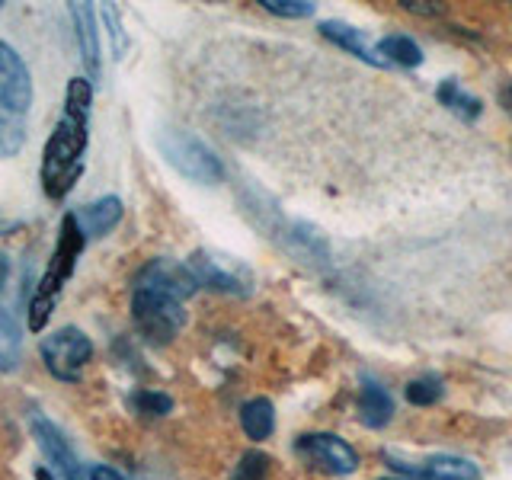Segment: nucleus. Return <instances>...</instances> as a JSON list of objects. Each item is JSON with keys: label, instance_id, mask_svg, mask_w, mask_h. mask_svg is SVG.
<instances>
[{"label": "nucleus", "instance_id": "obj_22", "mask_svg": "<svg viewBox=\"0 0 512 480\" xmlns=\"http://www.w3.org/2000/svg\"><path fill=\"white\" fill-rule=\"evenodd\" d=\"M96 13H100V20H103V26H106V32H109V39H112V58L122 61L125 52H128V36H125V29H122L119 10L112 7V4H103Z\"/></svg>", "mask_w": 512, "mask_h": 480}, {"label": "nucleus", "instance_id": "obj_9", "mask_svg": "<svg viewBox=\"0 0 512 480\" xmlns=\"http://www.w3.org/2000/svg\"><path fill=\"white\" fill-rule=\"evenodd\" d=\"M0 103L20 112H29L32 103V77L26 61L16 55V48L0 39Z\"/></svg>", "mask_w": 512, "mask_h": 480}, {"label": "nucleus", "instance_id": "obj_16", "mask_svg": "<svg viewBox=\"0 0 512 480\" xmlns=\"http://www.w3.org/2000/svg\"><path fill=\"white\" fill-rule=\"evenodd\" d=\"M423 474L429 480H480L477 464L458 455H432L423 461Z\"/></svg>", "mask_w": 512, "mask_h": 480}, {"label": "nucleus", "instance_id": "obj_2", "mask_svg": "<svg viewBox=\"0 0 512 480\" xmlns=\"http://www.w3.org/2000/svg\"><path fill=\"white\" fill-rule=\"evenodd\" d=\"M87 247V234L80 228V221L74 212H68L61 218V228H58V244H55V253L52 260H48L42 279L36 285V292L29 298V308H26V317H29V330L32 333H42L48 317H52L55 304L64 292V285L71 282L74 269H77V260L80 253Z\"/></svg>", "mask_w": 512, "mask_h": 480}, {"label": "nucleus", "instance_id": "obj_7", "mask_svg": "<svg viewBox=\"0 0 512 480\" xmlns=\"http://www.w3.org/2000/svg\"><path fill=\"white\" fill-rule=\"evenodd\" d=\"M135 288H144V292H157V295L183 301V298L199 292V282H196V276H192V269L186 263H176V260H167V256H157V260L144 263L138 269Z\"/></svg>", "mask_w": 512, "mask_h": 480}, {"label": "nucleus", "instance_id": "obj_24", "mask_svg": "<svg viewBox=\"0 0 512 480\" xmlns=\"http://www.w3.org/2000/svg\"><path fill=\"white\" fill-rule=\"evenodd\" d=\"M263 7L272 16H282V20H304V16H314L311 0H263Z\"/></svg>", "mask_w": 512, "mask_h": 480}, {"label": "nucleus", "instance_id": "obj_11", "mask_svg": "<svg viewBox=\"0 0 512 480\" xmlns=\"http://www.w3.org/2000/svg\"><path fill=\"white\" fill-rule=\"evenodd\" d=\"M320 36H324L327 42H333V45H340L343 52L356 55L365 64H375V68H388V61L381 58L378 45L365 36V29H356V26H349V23L327 20V23H320Z\"/></svg>", "mask_w": 512, "mask_h": 480}, {"label": "nucleus", "instance_id": "obj_6", "mask_svg": "<svg viewBox=\"0 0 512 480\" xmlns=\"http://www.w3.org/2000/svg\"><path fill=\"white\" fill-rule=\"evenodd\" d=\"M42 362L58 381H77L84 365L93 356V343L84 330L77 327H61L55 333H48L45 340L39 343Z\"/></svg>", "mask_w": 512, "mask_h": 480}, {"label": "nucleus", "instance_id": "obj_8", "mask_svg": "<svg viewBox=\"0 0 512 480\" xmlns=\"http://www.w3.org/2000/svg\"><path fill=\"white\" fill-rule=\"evenodd\" d=\"M298 452L304 458H311L314 464H320L324 471L330 474H356L359 468V455L356 448L349 442H343L340 436L333 432H311V436H301L298 439Z\"/></svg>", "mask_w": 512, "mask_h": 480}, {"label": "nucleus", "instance_id": "obj_1", "mask_svg": "<svg viewBox=\"0 0 512 480\" xmlns=\"http://www.w3.org/2000/svg\"><path fill=\"white\" fill-rule=\"evenodd\" d=\"M90 103L93 84L87 77H71L68 90H64L61 119L42 151V189L48 199H64L84 173L90 144Z\"/></svg>", "mask_w": 512, "mask_h": 480}, {"label": "nucleus", "instance_id": "obj_12", "mask_svg": "<svg viewBox=\"0 0 512 480\" xmlns=\"http://www.w3.org/2000/svg\"><path fill=\"white\" fill-rule=\"evenodd\" d=\"M71 20H74V36L80 45V58H84L87 71L96 77L100 74V29H96V7L93 4H71Z\"/></svg>", "mask_w": 512, "mask_h": 480}, {"label": "nucleus", "instance_id": "obj_19", "mask_svg": "<svg viewBox=\"0 0 512 480\" xmlns=\"http://www.w3.org/2000/svg\"><path fill=\"white\" fill-rule=\"evenodd\" d=\"M436 96H439V103H442V106H448V109H452L455 116H461V119L474 122V119L480 116V100H477V96H471V93H464V90L458 87V80H442L439 90H436Z\"/></svg>", "mask_w": 512, "mask_h": 480}, {"label": "nucleus", "instance_id": "obj_26", "mask_svg": "<svg viewBox=\"0 0 512 480\" xmlns=\"http://www.w3.org/2000/svg\"><path fill=\"white\" fill-rule=\"evenodd\" d=\"M87 477H90V480H125L119 471L106 468V464H96V468H90V471H87Z\"/></svg>", "mask_w": 512, "mask_h": 480}, {"label": "nucleus", "instance_id": "obj_14", "mask_svg": "<svg viewBox=\"0 0 512 480\" xmlns=\"http://www.w3.org/2000/svg\"><path fill=\"white\" fill-rule=\"evenodd\" d=\"M359 416H362V423H365L368 429L388 426V423H391V416H394V400H391V394L384 391L378 381H372V378H365V381H362Z\"/></svg>", "mask_w": 512, "mask_h": 480}, {"label": "nucleus", "instance_id": "obj_21", "mask_svg": "<svg viewBox=\"0 0 512 480\" xmlns=\"http://www.w3.org/2000/svg\"><path fill=\"white\" fill-rule=\"evenodd\" d=\"M132 407H135V413L154 420V416H167L173 410V397L164 394V391H135L132 394Z\"/></svg>", "mask_w": 512, "mask_h": 480}, {"label": "nucleus", "instance_id": "obj_17", "mask_svg": "<svg viewBox=\"0 0 512 480\" xmlns=\"http://www.w3.org/2000/svg\"><path fill=\"white\" fill-rule=\"evenodd\" d=\"M23 359V333L10 311L0 308V372H16Z\"/></svg>", "mask_w": 512, "mask_h": 480}, {"label": "nucleus", "instance_id": "obj_31", "mask_svg": "<svg viewBox=\"0 0 512 480\" xmlns=\"http://www.w3.org/2000/svg\"><path fill=\"white\" fill-rule=\"evenodd\" d=\"M0 7H4V4H0Z\"/></svg>", "mask_w": 512, "mask_h": 480}, {"label": "nucleus", "instance_id": "obj_20", "mask_svg": "<svg viewBox=\"0 0 512 480\" xmlns=\"http://www.w3.org/2000/svg\"><path fill=\"white\" fill-rule=\"evenodd\" d=\"M378 52L388 64H400V68H416L423 64V52L410 36H388L378 42Z\"/></svg>", "mask_w": 512, "mask_h": 480}, {"label": "nucleus", "instance_id": "obj_30", "mask_svg": "<svg viewBox=\"0 0 512 480\" xmlns=\"http://www.w3.org/2000/svg\"><path fill=\"white\" fill-rule=\"evenodd\" d=\"M509 96H512V87H509Z\"/></svg>", "mask_w": 512, "mask_h": 480}, {"label": "nucleus", "instance_id": "obj_10", "mask_svg": "<svg viewBox=\"0 0 512 480\" xmlns=\"http://www.w3.org/2000/svg\"><path fill=\"white\" fill-rule=\"evenodd\" d=\"M32 436H36L45 458L55 464L64 480H90L87 471L80 468L74 448L68 445V439L61 436V429L55 423H48L45 416H32Z\"/></svg>", "mask_w": 512, "mask_h": 480}, {"label": "nucleus", "instance_id": "obj_5", "mask_svg": "<svg viewBox=\"0 0 512 480\" xmlns=\"http://www.w3.org/2000/svg\"><path fill=\"white\" fill-rule=\"evenodd\" d=\"M192 276H196L199 285L205 288H215V292H224V295H250L253 292V272L234 260L228 253H218V250H196L189 256Z\"/></svg>", "mask_w": 512, "mask_h": 480}, {"label": "nucleus", "instance_id": "obj_4", "mask_svg": "<svg viewBox=\"0 0 512 480\" xmlns=\"http://www.w3.org/2000/svg\"><path fill=\"white\" fill-rule=\"evenodd\" d=\"M132 320L148 343L167 346L173 336L186 327V311H183V301H176V298L132 288Z\"/></svg>", "mask_w": 512, "mask_h": 480}, {"label": "nucleus", "instance_id": "obj_3", "mask_svg": "<svg viewBox=\"0 0 512 480\" xmlns=\"http://www.w3.org/2000/svg\"><path fill=\"white\" fill-rule=\"evenodd\" d=\"M157 148L164 154L167 164L192 183L215 186L224 180V164L218 160V154L192 132H183V128H160Z\"/></svg>", "mask_w": 512, "mask_h": 480}, {"label": "nucleus", "instance_id": "obj_18", "mask_svg": "<svg viewBox=\"0 0 512 480\" xmlns=\"http://www.w3.org/2000/svg\"><path fill=\"white\" fill-rule=\"evenodd\" d=\"M26 141V112L0 103V160L13 157Z\"/></svg>", "mask_w": 512, "mask_h": 480}, {"label": "nucleus", "instance_id": "obj_13", "mask_svg": "<svg viewBox=\"0 0 512 480\" xmlns=\"http://www.w3.org/2000/svg\"><path fill=\"white\" fill-rule=\"evenodd\" d=\"M74 215H77L80 228H84L87 237H106L122 221V199L103 196V199H96L84 208H77Z\"/></svg>", "mask_w": 512, "mask_h": 480}, {"label": "nucleus", "instance_id": "obj_29", "mask_svg": "<svg viewBox=\"0 0 512 480\" xmlns=\"http://www.w3.org/2000/svg\"><path fill=\"white\" fill-rule=\"evenodd\" d=\"M36 480H52V474H48L45 468H39V471H36Z\"/></svg>", "mask_w": 512, "mask_h": 480}, {"label": "nucleus", "instance_id": "obj_27", "mask_svg": "<svg viewBox=\"0 0 512 480\" xmlns=\"http://www.w3.org/2000/svg\"><path fill=\"white\" fill-rule=\"evenodd\" d=\"M23 221H16V218H7L4 212H0V234H13L16 228H20Z\"/></svg>", "mask_w": 512, "mask_h": 480}, {"label": "nucleus", "instance_id": "obj_15", "mask_svg": "<svg viewBox=\"0 0 512 480\" xmlns=\"http://www.w3.org/2000/svg\"><path fill=\"white\" fill-rule=\"evenodd\" d=\"M240 426H244V432L253 442L269 439L272 429H276V410H272V400H266V397L247 400V404L240 407Z\"/></svg>", "mask_w": 512, "mask_h": 480}, {"label": "nucleus", "instance_id": "obj_23", "mask_svg": "<svg viewBox=\"0 0 512 480\" xmlns=\"http://www.w3.org/2000/svg\"><path fill=\"white\" fill-rule=\"evenodd\" d=\"M439 397H442V381L432 378V375L416 378V381L407 384V400H410V404H416V407H432Z\"/></svg>", "mask_w": 512, "mask_h": 480}, {"label": "nucleus", "instance_id": "obj_25", "mask_svg": "<svg viewBox=\"0 0 512 480\" xmlns=\"http://www.w3.org/2000/svg\"><path fill=\"white\" fill-rule=\"evenodd\" d=\"M266 474H269V458L263 452H247L237 461L231 480H266Z\"/></svg>", "mask_w": 512, "mask_h": 480}, {"label": "nucleus", "instance_id": "obj_28", "mask_svg": "<svg viewBox=\"0 0 512 480\" xmlns=\"http://www.w3.org/2000/svg\"><path fill=\"white\" fill-rule=\"evenodd\" d=\"M10 279V260H7V253H0V288L7 285Z\"/></svg>", "mask_w": 512, "mask_h": 480}]
</instances>
